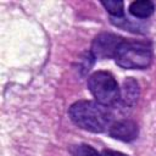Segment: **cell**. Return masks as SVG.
Returning a JSON list of instances; mask_svg holds the SVG:
<instances>
[{"label":"cell","instance_id":"7a4b0ae2","mask_svg":"<svg viewBox=\"0 0 156 156\" xmlns=\"http://www.w3.org/2000/svg\"><path fill=\"white\" fill-rule=\"evenodd\" d=\"M115 61L126 69H144L152 61V50L150 44L140 40H123L119 45Z\"/></svg>","mask_w":156,"mask_h":156},{"label":"cell","instance_id":"ba28073f","mask_svg":"<svg viewBox=\"0 0 156 156\" xmlns=\"http://www.w3.org/2000/svg\"><path fill=\"white\" fill-rule=\"evenodd\" d=\"M101 5L105 7V10L115 16V17H122L123 16V9H124V4L123 1H117V0H107V1H101Z\"/></svg>","mask_w":156,"mask_h":156},{"label":"cell","instance_id":"52a82bcc","mask_svg":"<svg viewBox=\"0 0 156 156\" xmlns=\"http://www.w3.org/2000/svg\"><path fill=\"white\" fill-rule=\"evenodd\" d=\"M155 11V5L150 0H136L129 5V12L136 18H147Z\"/></svg>","mask_w":156,"mask_h":156},{"label":"cell","instance_id":"30bf717a","mask_svg":"<svg viewBox=\"0 0 156 156\" xmlns=\"http://www.w3.org/2000/svg\"><path fill=\"white\" fill-rule=\"evenodd\" d=\"M102 156H128L123 152H119V151H113V150H104L102 152Z\"/></svg>","mask_w":156,"mask_h":156},{"label":"cell","instance_id":"3957f363","mask_svg":"<svg viewBox=\"0 0 156 156\" xmlns=\"http://www.w3.org/2000/svg\"><path fill=\"white\" fill-rule=\"evenodd\" d=\"M87 83L91 95L99 104L108 107L119 100V87L110 72H94L88 78Z\"/></svg>","mask_w":156,"mask_h":156},{"label":"cell","instance_id":"5b68a950","mask_svg":"<svg viewBox=\"0 0 156 156\" xmlns=\"http://www.w3.org/2000/svg\"><path fill=\"white\" fill-rule=\"evenodd\" d=\"M108 134L112 138L122 140V141H132L138 136L139 129H138V126L134 121L121 119V121H117L110 126Z\"/></svg>","mask_w":156,"mask_h":156},{"label":"cell","instance_id":"6da1fadb","mask_svg":"<svg viewBox=\"0 0 156 156\" xmlns=\"http://www.w3.org/2000/svg\"><path fill=\"white\" fill-rule=\"evenodd\" d=\"M68 115L76 126L93 133H101L106 130L107 127L110 128L112 117L107 106L91 100H79L74 102L69 107Z\"/></svg>","mask_w":156,"mask_h":156},{"label":"cell","instance_id":"8992f818","mask_svg":"<svg viewBox=\"0 0 156 156\" xmlns=\"http://www.w3.org/2000/svg\"><path fill=\"white\" fill-rule=\"evenodd\" d=\"M140 96V88L138 82L128 77L123 80L122 88H119V100L126 106H134L138 102V99Z\"/></svg>","mask_w":156,"mask_h":156},{"label":"cell","instance_id":"9c48e42d","mask_svg":"<svg viewBox=\"0 0 156 156\" xmlns=\"http://www.w3.org/2000/svg\"><path fill=\"white\" fill-rule=\"evenodd\" d=\"M69 152L72 156H102L93 146L87 145V144L73 145V146H71Z\"/></svg>","mask_w":156,"mask_h":156},{"label":"cell","instance_id":"277c9868","mask_svg":"<svg viewBox=\"0 0 156 156\" xmlns=\"http://www.w3.org/2000/svg\"><path fill=\"white\" fill-rule=\"evenodd\" d=\"M123 40V38L113 33H100L94 38L90 52L95 58H115V55Z\"/></svg>","mask_w":156,"mask_h":156}]
</instances>
